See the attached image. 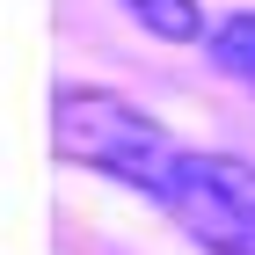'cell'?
<instances>
[{
	"label": "cell",
	"instance_id": "6da1fadb",
	"mask_svg": "<svg viewBox=\"0 0 255 255\" xmlns=\"http://www.w3.org/2000/svg\"><path fill=\"white\" fill-rule=\"evenodd\" d=\"M51 138H59L66 160L95 168V175H117L131 190H153V197L168 190V175H175V160H182V146L138 102L102 95V88H66L59 117H51Z\"/></svg>",
	"mask_w": 255,
	"mask_h": 255
},
{
	"label": "cell",
	"instance_id": "7a4b0ae2",
	"mask_svg": "<svg viewBox=\"0 0 255 255\" xmlns=\"http://www.w3.org/2000/svg\"><path fill=\"white\" fill-rule=\"evenodd\" d=\"M160 204L190 226L197 248L212 255H255V168L234 153H190L182 146Z\"/></svg>",
	"mask_w": 255,
	"mask_h": 255
},
{
	"label": "cell",
	"instance_id": "3957f363",
	"mask_svg": "<svg viewBox=\"0 0 255 255\" xmlns=\"http://www.w3.org/2000/svg\"><path fill=\"white\" fill-rule=\"evenodd\" d=\"M212 66L226 80H241V88H255V7H241V15H226L212 29Z\"/></svg>",
	"mask_w": 255,
	"mask_h": 255
},
{
	"label": "cell",
	"instance_id": "277c9868",
	"mask_svg": "<svg viewBox=\"0 0 255 255\" xmlns=\"http://www.w3.org/2000/svg\"><path fill=\"white\" fill-rule=\"evenodd\" d=\"M124 15H131L138 29H153L160 44L204 37V7H197V0H124Z\"/></svg>",
	"mask_w": 255,
	"mask_h": 255
}]
</instances>
